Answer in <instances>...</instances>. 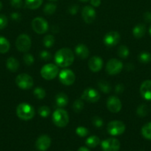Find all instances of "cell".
<instances>
[{
  "instance_id": "48",
  "label": "cell",
  "mask_w": 151,
  "mask_h": 151,
  "mask_svg": "<svg viewBox=\"0 0 151 151\" xmlns=\"http://www.w3.org/2000/svg\"><path fill=\"white\" fill-rule=\"evenodd\" d=\"M149 33H150V36H151V25H150V28H149Z\"/></svg>"
},
{
  "instance_id": "20",
  "label": "cell",
  "mask_w": 151,
  "mask_h": 151,
  "mask_svg": "<svg viewBox=\"0 0 151 151\" xmlns=\"http://www.w3.org/2000/svg\"><path fill=\"white\" fill-rule=\"evenodd\" d=\"M69 99L68 95L63 92H60L56 96V103L59 108H64L68 104Z\"/></svg>"
},
{
  "instance_id": "41",
  "label": "cell",
  "mask_w": 151,
  "mask_h": 151,
  "mask_svg": "<svg viewBox=\"0 0 151 151\" xmlns=\"http://www.w3.org/2000/svg\"><path fill=\"white\" fill-rule=\"evenodd\" d=\"M10 3L15 8H21L22 7V0H10Z\"/></svg>"
},
{
  "instance_id": "7",
  "label": "cell",
  "mask_w": 151,
  "mask_h": 151,
  "mask_svg": "<svg viewBox=\"0 0 151 151\" xmlns=\"http://www.w3.org/2000/svg\"><path fill=\"white\" fill-rule=\"evenodd\" d=\"M16 83L21 89H30L33 86V79L28 74L22 73L16 78Z\"/></svg>"
},
{
  "instance_id": "38",
  "label": "cell",
  "mask_w": 151,
  "mask_h": 151,
  "mask_svg": "<svg viewBox=\"0 0 151 151\" xmlns=\"http://www.w3.org/2000/svg\"><path fill=\"white\" fill-rule=\"evenodd\" d=\"M93 124L96 128H102L103 125V120L101 117L96 116L93 118Z\"/></svg>"
},
{
  "instance_id": "35",
  "label": "cell",
  "mask_w": 151,
  "mask_h": 151,
  "mask_svg": "<svg viewBox=\"0 0 151 151\" xmlns=\"http://www.w3.org/2000/svg\"><path fill=\"white\" fill-rule=\"evenodd\" d=\"M50 109L47 106H43L38 109V113L42 118H47L50 114Z\"/></svg>"
},
{
  "instance_id": "23",
  "label": "cell",
  "mask_w": 151,
  "mask_h": 151,
  "mask_svg": "<svg viewBox=\"0 0 151 151\" xmlns=\"http://www.w3.org/2000/svg\"><path fill=\"white\" fill-rule=\"evenodd\" d=\"M100 139L97 136H90V137H87L85 141L86 145L89 147H91V148L97 147L100 144Z\"/></svg>"
},
{
  "instance_id": "31",
  "label": "cell",
  "mask_w": 151,
  "mask_h": 151,
  "mask_svg": "<svg viewBox=\"0 0 151 151\" xmlns=\"http://www.w3.org/2000/svg\"><path fill=\"white\" fill-rule=\"evenodd\" d=\"M56 5L54 3H47L44 7V13L46 15H52L56 12Z\"/></svg>"
},
{
  "instance_id": "15",
  "label": "cell",
  "mask_w": 151,
  "mask_h": 151,
  "mask_svg": "<svg viewBox=\"0 0 151 151\" xmlns=\"http://www.w3.org/2000/svg\"><path fill=\"white\" fill-rule=\"evenodd\" d=\"M81 16L85 23H93L96 17V10L91 6H85L81 10Z\"/></svg>"
},
{
  "instance_id": "34",
  "label": "cell",
  "mask_w": 151,
  "mask_h": 151,
  "mask_svg": "<svg viewBox=\"0 0 151 151\" xmlns=\"http://www.w3.org/2000/svg\"><path fill=\"white\" fill-rule=\"evenodd\" d=\"M136 113L140 117H144L148 114V107L146 104H142L137 108Z\"/></svg>"
},
{
  "instance_id": "18",
  "label": "cell",
  "mask_w": 151,
  "mask_h": 151,
  "mask_svg": "<svg viewBox=\"0 0 151 151\" xmlns=\"http://www.w3.org/2000/svg\"><path fill=\"white\" fill-rule=\"evenodd\" d=\"M140 94L144 100H151V80H147L142 83L140 86Z\"/></svg>"
},
{
  "instance_id": "12",
  "label": "cell",
  "mask_w": 151,
  "mask_h": 151,
  "mask_svg": "<svg viewBox=\"0 0 151 151\" xmlns=\"http://www.w3.org/2000/svg\"><path fill=\"white\" fill-rule=\"evenodd\" d=\"M81 99L89 103H96L100 99V94L95 88H87L81 94Z\"/></svg>"
},
{
  "instance_id": "14",
  "label": "cell",
  "mask_w": 151,
  "mask_h": 151,
  "mask_svg": "<svg viewBox=\"0 0 151 151\" xmlns=\"http://www.w3.org/2000/svg\"><path fill=\"white\" fill-rule=\"evenodd\" d=\"M103 151H118L120 149V142L117 139L109 138L104 140L101 143Z\"/></svg>"
},
{
  "instance_id": "24",
  "label": "cell",
  "mask_w": 151,
  "mask_h": 151,
  "mask_svg": "<svg viewBox=\"0 0 151 151\" xmlns=\"http://www.w3.org/2000/svg\"><path fill=\"white\" fill-rule=\"evenodd\" d=\"M10 44L8 40L3 36H0V53L4 54L9 51Z\"/></svg>"
},
{
  "instance_id": "2",
  "label": "cell",
  "mask_w": 151,
  "mask_h": 151,
  "mask_svg": "<svg viewBox=\"0 0 151 151\" xmlns=\"http://www.w3.org/2000/svg\"><path fill=\"white\" fill-rule=\"evenodd\" d=\"M16 115L22 120H30L35 116V109L29 103H22L16 107Z\"/></svg>"
},
{
  "instance_id": "10",
  "label": "cell",
  "mask_w": 151,
  "mask_h": 151,
  "mask_svg": "<svg viewBox=\"0 0 151 151\" xmlns=\"http://www.w3.org/2000/svg\"><path fill=\"white\" fill-rule=\"evenodd\" d=\"M59 80L63 85L70 86L75 82L76 75L70 69H64L59 72Z\"/></svg>"
},
{
  "instance_id": "39",
  "label": "cell",
  "mask_w": 151,
  "mask_h": 151,
  "mask_svg": "<svg viewBox=\"0 0 151 151\" xmlns=\"http://www.w3.org/2000/svg\"><path fill=\"white\" fill-rule=\"evenodd\" d=\"M7 25V18L5 15H0V29H3Z\"/></svg>"
},
{
  "instance_id": "4",
  "label": "cell",
  "mask_w": 151,
  "mask_h": 151,
  "mask_svg": "<svg viewBox=\"0 0 151 151\" xmlns=\"http://www.w3.org/2000/svg\"><path fill=\"white\" fill-rule=\"evenodd\" d=\"M41 76L46 81H50L54 79L59 74V68L58 66L53 63H47L45 64L40 71Z\"/></svg>"
},
{
  "instance_id": "47",
  "label": "cell",
  "mask_w": 151,
  "mask_h": 151,
  "mask_svg": "<svg viewBox=\"0 0 151 151\" xmlns=\"http://www.w3.org/2000/svg\"><path fill=\"white\" fill-rule=\"evenodd\" d=\"M78 151H90V150L86 147H81L78 149Z\"/></svg>"
},
{
  "instance_id": "40",
  "label": "cell",
  "mask_w": 151,
  "mask_h": 151,
  "mask_svg": "<svg viewBox=\"0 0 151 151\" xmlns=\"http://www.w3.org/2000/svg\"><path fill=\"white\" fill-rule=\"evenodd\" d=\"M39 56L40 58L42 59L43 60H49L51 59V54L48 51H46V50L41 51L40 52Z\"/></svg>"
},
{
  "instance_id": "50",
  "label": "cell",
  "mask_w": 151,
  "mask_h": 151,
  "mask_svg": "<svg viewBox=\"0 0 151 151\" xmlns=\"http://www.w3.org/2000/svg\"><path fill=\"white\" fill-rule=\"evenodd\" d=\"M1 8H2V3H1V1H0V10H1Z\"/></svg>"
},
{
  "instance_id": "26",
  "label": "cell",
  "mask_w": 151,
  "mask_h": 151,
  "mask_svg": "<svg viewBox=\"0 0 151 151\" xmlns=\"http://www.w3.org/2000/svg\"><path fill=\"white\" fill-rule=\"evenodd\" d=\"M142 134L146 139L151 140V122L145 124L142 128Z\"/></svg>"
},
{
  "instance_id": "36",
  "label": "cell",
  "mask_w": 151,
  "mask_h": 151,
  "mask_svg": "<svg viewBox=\"0 0 151 151\" xmlns=\"http://www.w3.org/2000/svg\"><path fill=\"white\" fill-rule=\"evenodd\" d=\"M76 133L80 137H85L88 135L89 131L87 128L84 126H78L76 129Z\"/></svg>"
},
{
  "instance_id": "8",
  "label": "cell",
  "mask_w": 151,
  "mask_h": 151,
  "mask_svg": "<svg viewBox=\"0 0 151 151\" xmlns=\"http://www.w3.org/2000/svg\"><path fill=\"white\" fill-rule=\"evenodd\" d=\"M122 69V62L116 58L110 59L106 64V72L110 75H118L121 72Z\"/></svg>"
},
{
  "instance_id": "25",
  "label": "cell",
  "mask_w": 151,
  "mask_h": 151,
  "mask_svg": "<svg viewBox=\"0 0 151 151\" xmlns=\"http://www.w3.org/2000/svg\"><path fill=\"white\" fill-rule=\"evenodd\" d=\"M43 0H25V4L28 8L30 10L38 9L41 5Z\"/></svg>"
},
{
  "instance_id": "6",
  "label": "cell",
  "mask_w": 151,
  "mask_h": 151,
  "mask_svg": "<svg viewBox=\"0 0 151 151\" xmlns=\"http://www.w3.org/2000/svg\"><path fill=\"white\" fill-rule=\"evenodd\" d=\"M30 37L27 34H21L18 36L16 41V47L21 52H27L31 47Z\"/></svg>"
},
{
  "instance_id": "45",
  "label": "cell",
  "mask_w": 151,
  "mask_h": 151,
  "mask_svg": "<svg viewBox=\"0 0 151 151\" xmlns=\"http://www.w3.org/2000/svg\"><path fill=\"white\" fill-rule=\"evenodd\" d=\"M10 16H11L12 19H13V20H15V21H19L21 19L20 14L18 13H13Z\"/></svg>"
},
{
  "instance_id": "33",
  "label": "cell",
  "mask_w": 151,
  "mask_h": 151,
  "mask_svg": "<svg viewBox=\"0 0 151 151\" xmlns=\"http://www.w3.org/2000/svg\"><path fill=\"white\" fill-rule=\"evenodd\" d=\"M84 102H83L82 99H78L74 101L73 104V111L76 113H79L84 109Z\"/></svg>"
},
{
  "instance_id": "37",
  "label": "cell",
  "mask_w": 151,
  "mask_h": 151,
  "mask_svg": "<svg viewBox=\"0 0 151 151\" xmlns=\"http://www.w3.org/2000/svg\"><path fill=\"white\" fill-rule=\"evenodd\" d=\"M23 60L24 63H25L27 66H31V65H33V63H34L35 59H34L33 56L32 55L30 54V53H26V54L24 55Z\"/></svg>"
},
{
  "instance_id": "11",
  "label": "cell",
  "mask_w": 151,
  "mask_h": 151,
  "mask_svg": "<svg viewBox=\"0 0 151 151\" xmlns=\"http://www.w3.org/2000/svg\"><path fill=\"white\" fill-rule=\"evenodd\" d=\"M121 36L120 34L116 31H110L105 34L103 38V42L107 47H113L118 44Z\"/></svg>"
},
{
  "instance_id": "16",
  "label": "cell",
  "mask_w": 151,
  "mask_h": 151,
  "mask_svg": "<svg viewBox=\"0 0 151 151\" xmlns=\"http://www.w3.org/2000/svg\"><path fill=\"white\" fill-rule=\"evenodd\" d=\"M51 145V139L49 136L44 134L38 137L36 141V147L39 151H46Z\"/></svg>"
},
{
  "instance_id": "3",
  "label": "cell",
  "mask_w": 151,
  "mask_h": 151,
  "mask_svg": "<svg viewBox=\"0 0 151 151\" xmlns=\"http://www.w3.org/2000/svg\"><path fill=\"white\" fill-rule=\"evenodd\" d=\"M68 113L62 108L56 109L52 115V120L54 125L59 128H64L67 126L69 122Z\"/></svg>"
},
{
  "instance_id": "22",
  "label": "cell",
  "mask_w": 151,
  "mask_h": 151,
  "mask_svg": "<svg viewBox=\"0 0 151 151\" xmlns=\"http://www.w3.org/2000/svg\"><path fill=\"white\" fill-rule=\"evenodd\" d=\"M6 66L7 69L12 72H15L19 69V62L17 59L13 57H10L6 61Z\"/></svg>"
},
{
  "instance_id": "19",
  "label": "cell",
  "mask_w": 151,
  "mask_h": 151,
  "mask_svg": "<svg viewBox=\"0 0 151 151\" xmlns=\"http://www.w3.org/2000/svg\"><path fill=\"white\" fill-rule=\"evenodd\" d=\"M75 53L79 58L86 59L88 58L90 52L87 46L84 44H78L75 47Z\"/></svg>"
},
{
  "instance_id": "46",
  "label": "cell",
  "mask_w": 151,
  "mask_h": 151,
  "mask_svg": "<svg viewBox=\"0 0 151 151\" xmlns=\"http://www.w3.org/2000/svg\"><path fill=\"white\" fill-rule=\"evenodd\" d=\"M90 4L93 7H97L101 4V0H90Z\"/></svg>"
},
{
  "instance_id": "5",
  "label": "cell",
  "mask_w": 151,
  "mask_h": 151,
  "mask_svg": "<svg viewBox=\"0 0 151 151\" xmlns=\"http://www.w3.org/2000/svg\"><path fill=\"white\" fill-rule=\"evenodd\" d=\"M126 127L124 122L119 120L110 121L107 125V130L108 134L111 136H120L125 131Z\"/></svg>"
},
{
  "instance_id": "29",
  "label": "cell",
  "mask_w": 151,
  "mask_h": 151,
  "mask_svg": "<svg viewBox=\"0 0 151 151\" xmlns=\"http://www.w3.org/2000/svg\"><path fill=\"white\" fill-rule=\"evenodd\" d=\"M55 43V38L53 35H46L43 38V44L46 48H50Z\"/></svg>"
},
{
  "instance_id": "21",
  "label": "cell",
  "mask_w": 151,
  "mask_h": 151,
  "mask_svg": "<svg viewBox=\"0 0 151 151\" xmlns=\"http://www.w3.org/2000/svg\"><path fill=\"white\" fill-rule=\"evenodd\" d=\"M146 33V27L143 24L136 25L133 29V35L136 38H141Z\"/></svg>"
},
{
  "instance_id": "42",
  "label": "cell",
  "mask_w": 151,
  "mask_h": 151,
  "mask_svg": "<svg viewBox=\"0 0 151 151\" xmlns=\"http://www.w3.org/2000/svg\"><path fill=\"white\" fill-rule=\"evenodd\" d=\"M124 86L123 84L121 83H118L117 84L116 86H115V91L116 94H121V93L124 91Z\"/></svg>"
},
{
  "instance_id": "51",
  "label": "cell",
  "mask_w": 151,
  "mask_h": 151,
  "mask_svg": "<svg viewBox=\"0 0 151 151\" xmlns=\"http://www.w3.org/2000/svg\"><path fill=\"white\" fill-rule=\"evenodd\" d=\"M50 1H57V0H50Z\"/></svg>"
},
{
  "instance_id": "49",
  "label": "cell",
  "mask_w": 151,
  "mask_h": 151,
  "mask_svg": "<svg viewBox=\"0 0 151 151\" xmlns=\"http://www.w3.org/2000/svg\"><path fill=\"white\" fill-rule=\"evenodd\" d=\"M79 1H82V2H87V1H88L89 0H79Z\"/></svg>"
},
{
  "instance_id": "27",
  "label": "cell",
  "mask_w": 151,
  "mask_h": 151,
  "mask_svg": "<svg viewBox=\"0 0 151 151\" xmlns=\"http://www.w3.org/2000/svg\"><path fill=\"white\" fill-rule=\"evenodd\" d=\"M117 54L121 58L125 59L128 57L129 54H130V50L126 45H121L118 47Z\"/></svg>"
},
{
  "instance_id": "52",
  "label": "cell",
  "mask_w": 151,
  "mask_h": 151,
  "mask_svg": "<svg viewBox=\"0 0 151 151\" xmlns=\"http://www.w3.org/2000/svg\"><path fill=\"white\" fill-rule=\"evenodd\" d=\"M68 151H70V150H68Z\"/></svg>"
},
{
  "instance_id": "43",
  "label": "cell",
  "mask_w": 151,
  "mask_h": 151,
  "mask_svg": "<svg viewBox=\"0 0 151 151\" xmlns=\"http://www.w3.org/2000/svg\"><path fill=\"white\" fill-rule=\"evenodd\" d=\"M68 10H69V13H70V14H76V13H77V12H78V6L76 5V4H73V5L70 6V7H69Z\"/></svg>"
},
{
  "instance_id": "32",
  "label": "cell",
  "mask_w": 151,
  "mask_h": 151,
  "mask_svg": "<svg viewBox=\"0 0 151 151\" xmlns=\"http://www.w3.org/2000/svg\"><path fill=\"white\" fill-rule=\"evenodd\" d=\"M33 94L38 100H43L46 96V91L41 87H36L33 90Z\"/></svg>"
},
{
  "instance_id": "44",
  "label": "cell",
  "mask_w": 151,
  "mask_h": 151,
  "mask_svg": "<svg viewBox=\"0 0 151 151\" xmlns=\"http://www.w3.org/2000/svg\"><path fill=\"white\" fill-rule=\"evenodd\" d=\"M144 19L147 23H150L151 22V13L150 12H146L144 14Z\"/></svg>"
},
{
  "instance_id": "1",
  "label": "cell",
  "mask_w": 151,
  "mask_h": 151,
  "mask_svg": "<svg viewBox=\"0 0 151 151\" xmlns=\"http://www.w3.org/2000/svg\"><path fill=\"white\" fill-rule=\"evenodd\" d=\"M74 58L75 56L73 52L68 48L60 49L56 52L54 56L56 64L62 68H67L72 65Z\"/></svg>"
},
{
  "instance_id": "9",
  "label": "cell",
  "mask_w": 151,
  "mask_h": 151,
  "mask_svg": "<svg viewBox=\"0 0 151 151\" xmlns=\"http://www.w3.org/2000/svg\"><path fill=\"white\" fill-rule=\"evenodd\" d=\"M32 28L37 34H44L48 30L49 25L47 21L41 17H36L33 19Z\"/></svg>"
},
{
  "instance_id": "13",
  "label": "cell",
  "mask_w": 151,
  "mask_h": 151,
  "mask_svg": "<svg viewBox=\"0 0 151 151\" xmlns=\"http://www.w3.org/2000/svg\"><path fill=\"white\" fill-rule=\"evenodd\" d=\"M106 106L110 111L115 114L118 113L122 108L121 100L115 96H110L108 97L106 102Z\"/></svg>"
},
{
  "instance_id": "17",
  "label": "cell",
  "mask_w": 151,
  "mask_h": 151,
  "mask_svg": "<svg viewBox=\"0 0 151 151\" xmlns=\"http://www.w3.org/2000/svg\"><path fill=\"white\" fill-rule=\"evenodd\" d=\"M88 67L91 72H99L103 67V60L99 56H93L88 60Z\"/></svg>"
},
{
  "instance_id": "30",
  "label": "cell",
  "mask_w": 151,
  "mask_h": 151,
  "mask_svg": "<svg viewBox=\"0 0 151 151\" xmlns=\"http://www.w3.org/2000/svg\"><path fill=\"white\" fill-rule=\"evenodd\" d=\"M99 88H100L101 91L105 94H108L111 91V86L108 82L105 81H100L98 83Z\"/></svg>"
},
{
  "instance_id": "28",
  "label": "cell",
  "mask_w": 151,
  "mask_h": 151,
  "mask_svg": "<svg viewBox=\"0 0 151 151\" xmlns=\"http://www.w3.org/2000/svg\"><path fill=\"white\" fill-rule=\"evenodd\" d=\"M138 59H139V62L144 63V64L149 63L151 61V54L147 52H142L139 55Z\"/></svg>"
}]
</instances>
